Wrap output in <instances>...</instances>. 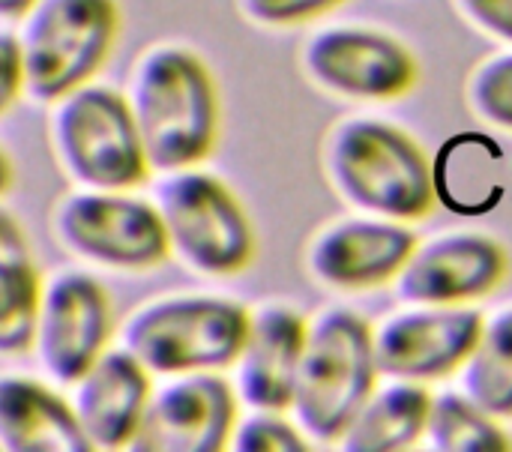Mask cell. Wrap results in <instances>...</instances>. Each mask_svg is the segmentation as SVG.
Returning <instances> with one entry per match:
<instances>
[{
    "instance_id": "1",
    "label": "cell",
    "mask_w": 512,
    "mask_h": 452,
    "mask_svg": "<svg viewBox=\"0 0 512 452\" xmlns=\"http://www.w3.org/2000/svg\"><path fill=\"white\" fill-rule=\"evenodd\" d=\"M129 105L150 174L198 165L216 144L219 96L207 63L186 45L144 48L126 75Z\"/></svg>"
},
{
    "instance_id": "2",
    "label": "cell",
    "mask_w": 512,
    "mask_h": 452,
    "mask_svg": "<svg viewBox=\"0 0 512 452\" xmlns=\"http://www.w3.org/2000/svg\"><path fill=\"white\" fill-rule=\"evenodd\" d=\"M321 162L336 195L366 216L417 222L435 207V177L423 147L384 120H339L324 138Z\"/></svg>"
},
{
    "instance_id": "3",
    "label": "cell",
    "mask_w": 512,
    "mask_h": 452,
    "mask_svg": "<svg viewBox=\"0 0 512 452\" xmlns=\"http://www.w3.org/2000/svg\"><path fill=\"white\" fill-rule=\"evenodd\" d=\"M249 309L213 294H165L135 306L117 345L153 378L231 369L246 339Z\"/></svg>"
},
{
    "instance_id": "4",
    "label": "cell",
    "mask_w": 512,
    "mask_h": 452,
    "mask_svg": "<svg viewBox=\"0 0 512 452\" xmlns=\"http://www.w3.org/2000/svg\"><path fill=\"white\" fill-rule=\"evenodd\" d=\"M375 381L372 327L351 309H324L306 324L291 420L315 444H336Z\"/></svg>"
},
{
    "instance_id": "5",
    "label": "cell",
    "mask_w": 512,
    "mask_h": 452,
    "mask_svg": "<svg viewBox=\"0 0 512 452\" xmlns=\"http://www.w3.org/2000/svg\"><path fill=\"white\" fill-rule=\"evenodd\" d=\"M48 147L72 186L135 189L150 174L123 93L99 81L48 102Z\"/></svg>"
},
{
    "instance_id": "6",
    "label": "cell",
    "mask_w": 512,
    "mask_h": 452,
    "mask_svg": "<svg viewBox=\"0 0 512 452\" xmlns=\"http://www.w3.org/2000/svg\"><path fill=\"white\" fill-rule=\"evenodd\" d=\"M150 201L168 252L201 276H237L255 255V234L237 195L195 165L156 174Z\"/></svg>"
},
{
    "instance_id": "7",
    "label": "cell",
    "mask_w": 512,
    "mask_h": 452,
    "mask_svg": "<svg viewBox=\"0 0 512 452\" xmlns=\"http://www.w3.org/2000/svg\"><path fill=\"white\" fill-rule=\"evenodd\" d=\"M120 30L117 0H33L18 24L24 96L48 105L93 81Z\"/></svg>"
},
{
    "instance_id": "8",
    "label": "cell",
    "mask_w": 512,
    "mask_h": 452,
    "mask_svg": "<svg viewBox=\"0 0 512 452\" xmlns=\"http://www.w3.org/2000/svg\"><path fill=\"white\" fill-rule=\"evenodd\" d=\"M51 231L69 255L102 270L147 273L171 255L153 201L132 189L75 186L63 192Z\"/></svg>"
},
{
    "instance_id": "9",
    "label": "cell",
    "mask_w": 512,
    "mask_h": 452,
    "mask_svg": "<svg viewBox=\"0 0 512 452\" xmlns=\"http://www.w3.org/2000/svg\"><path fill=\"white\" fill-rule=\"evenodd\" d=\"M111 303L105 288L84 270L42 276L33 312L30 351L54 387H69L111 345Z\"/></svg>"
},
{
    "instance_id": "10",
    "label": "cell",
    "mask_w": 512,
    "mask_h": 452,
    "mask_svg": "<svg viewBox=\"0 0 512 452\" xmlns=\"http://www.w3.org/2000/svg\"><path fill=\"white\" fill-rule=\"evenodd\" d=\"M306 78L342 99L387 102L420 81V63L396 36L375 27L333 24L312 33L300 51Z\"/></svg>"
},
{
    "instance_id": "11",
    "label": "cell",
    "mask_w": 512,
    "mask_h": 452,
    "mask_svg": "<svg viewBox=\"0 0 512 452\" xmlns=\"http://www.w3.org/2000/svg\"><path fill=\"white\" fill-rule=\"evenodd\" d=\"M237 393L219 372H183L153 378L132 452L228 450L237 423Z\"/></svg>"
},
{
    "instance_id": "12",
    "label": "cell",
    "mask_w": 512,
    "mask_h": 452,
    "mask_svg": "<svg viewBox=\"0 0 512 452\" xmlns=\"http://www.w3.org/2000/svg\"><path fill=\"white\" fill-rule=\"evenodd\" d=\"M483 327V315L471 306H423L414 303L387 315L372 330V354L378 375L402 381H438L462 369Z\"/></svg>"
},
{
    "instance_id": "13",
    "label": "cell",
    "mask_w": 512,
    "mask_h": 452,
    "mask_svg": "<svg viewBox=\"0 0 512 452\" xmlns=\"http://www.w3.org/2000/svg\"><path fill=\"white\" fill-rule=\"evenodd\" d=\"M507 273V252L486 234L453 231L417 243L393 279L399 303L468 306L498 288Z\"/></svg>"
},
{
    "instance_id": "14",
    "label": "cell",
    "mask_w": 512,
    "mask_h": 452,
    "mask_svg": "<svg viewBox=\"0 0 512 452\" xmlns=\"http://www.w3.org/2000/svg\"><path fill=\"white\" fill-rule=\"evenodd\" d=\"M417 246L405 222L378 216L339 219L321 228L306 249L309 276L333 291H369L396 279Z\"/></svg>"
},
{
    "instance_id": "15",
    "label": "cell",
    "mask_w": 512,
    "mask_h": 452,
    "mask_svg": "<svg viewBox=\"0 0 512 452\" xmlns=\"http://www.w3.org/2000/svg\"><path fill=\"white\" fill-rule=\"evenodd\" d=\"M153 375L117 342L108 345L69 387L66 399L90 452L129 450Z\"/></svg>"
},
{
    "instance_id": "16",
    "label": "cell",
    "mask_w": 512,
    "mask_h": 452,
    "mask_svg": "<svg viewBox=\"0 0 512 452\" xmlns=\"http://www.w3.org/2000/svg\"><path fill=\"white\" fill-rule=\"evenodd\" d=\"M306 321L291 306L267 303L249 312L246 339L234 360V393L249 411H291Z\"/></svg>"
},
{
    "instance_id": "17",
    "label": "cell",
    "mask_w": 512,
    "mask_h": 452,
    "mask_svg": "<svg viewBox=\"0 0 512 452\" xmlns=\"http://www.w3.org/2000/svg\"><path fill=\"white\" fill-rule=\"evenodd\" d=\"M0 452H90L69 399L24 375H0Z\"/></svg>"
},
{
    "instance_id": "18",
    "label": "cell",
    "mask_w": 512,
    "mask_h": 452,
    "mask_svg": "<svg viewBox=\"0 0 512 452\" xmlns=\"http://www.w3.org/2000/svg\"><path fill=\"white\" fill-rule=\"evenodd\" d=\"M432 396L420 381L390 378L375 387L336 441L345 452H399L423 441Z\"/></svg>"
},
{
    "instance_id": "19",
    "label": "cell",
    "mask_w": 512,
    "mask_h": 452,
    "mask_svg": "<svg viewBox=\"0 0 512 452\" xmlns=\"http://www.w3.org/2000/svg\"><path fill=\"white\" fill-rule=\"evenodd\" d=\"M39 285L42 276L21 225L0 210V357L30 351Z\"/></svg>"
},
{
    "instance_id": "20",
    "label": "cell",
    "mask_w": 512,
    "mask_h": 452,
    "mask_svg": "<svg viewBox=\"0 0 512 452\" xmlns=\"http://www.w3.org/2000/svg\"><path fill=\"white\" fill-rule=\"evenodd\" d=\"M462 393L495 420L512 417V306L483 318L480 336L462 363Z\"/></svg>"
},
{
    "instance_id": "21",
    "label": "cell",
    "mask_w": 512,
    "mask_h": 452,
    "mask_svg": "<svg viewBox=\"0 0 512 452\" xmlns=\"http://www.w3.org/2000/svg\"><path fill=\"white\" fill-rule=\"evenodd\" d=\"M423 444L432 452H510L512 438L465 393L432 396Z\"/></svg>"
},
{
    "instance_id": "22",
    "label": "cell",
    "mask_w": 512,
    "mask_h": 452,
    "mask_svg": "<svg viewBox=\"0 0 512 452\" xmlns=\"http://www.w3.org/2000/svg\"><path fill=\"white\" fill-rule=\"evenodd\" d=\"M465 99L483 123L512 132V51L483 60L471 72Z\"/></svg>"
},
{
    "instance_id": "23",
    "label": "cell",
    "mask_w": 512,
    "mask_h": 452,
    "mask_svg": "<svg viewBox=\"0 0 512 452\" xmlns=\"http://www.w3.org/2000/svg\"><path fill=\"white\" fill-rule=\"evenodd\" d=\"M228 450L234 452H303L309 450L306 435L297 423H288L279 411H249L237 417Z\"/></svg>"
},
{
    "instance_id": "24",
    "label": "cell",
    "mask_w": 512,
    "mask_h": 452,
    "mask_svg": "<svg viewBox=\"0 0 512 452\" xmlns=\"http://www.w3.org/2000/svg\"><path fill=\"white\" fill-rule=\"evenodd\" d=\"M339 3L345 0H237V9L258 27H294L321 18Z\"/></svg>"
},
{
    "instance_id": "25",
    "label": "cell",
    "mask_w": 512,
    "mask_h": 452,
    "mask_svg": "<svg viewBox=\"0 0 512 452\" xmlns=\"http://www.w3.org/2000/svg\"><path fill=\"white\" fill-rule=\"evenodd\" d=\"M453 6L483 36L512 45V0H453Z\"/></svg>"
},
{
    "instance_id": "26",
    "label": "cell",
    "mask_w": 512,
    "mask_h": 452,
    "mask_svg": "<svg viewBox=\"0 0 512 452\" xmlns=\"http://www.w3.org/2000/svg\"><path fill=\"white\" fill-rule=\"evenodd\" d=\"M18 96H24V75L15 27H0V114L9 111Z\"/></svg>"
},
{
    "instance_id": "27",
    "label": "cell",
    "mask_w": 512,
    "mask_h": 452,
    "mask_svg": "<svg viewBox=\"0 0 512 452\" xmlns=\"http://www.w3.org/2000/svg\"><path fill=\"white\" fill-rule=\"evenodd\" d=\"M33 0H0V21H18Z\"/></svg>"
},
{
    "instance_id": "28",
    "label": "cell",
    "mask_w": 512,
    "mask_h": 452,
    "mask_svg": "<svg viewBox=\"0 0 512 452\" xmlns=\"http://www.w3.org/2000/svg\"><path fill=\"white\" fill-rule=\"evenodd\" d=\"M9 183H12V165H9V159H6V153L0 147V195L9 189Z\"/></svg>"
}]
</instances>
